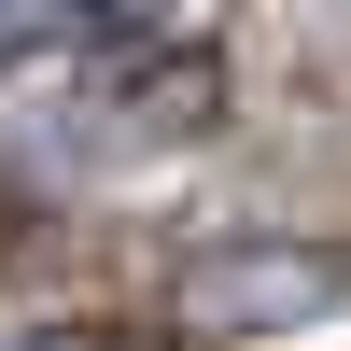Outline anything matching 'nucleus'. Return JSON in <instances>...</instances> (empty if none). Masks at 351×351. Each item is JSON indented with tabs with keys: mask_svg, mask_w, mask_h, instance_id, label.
<instances>
[{
	"mask_svg": "<svg viewBox=\"0 0 351 351\" xmlns=\"http://www.w3.org/2000/svg\"><path fill=\"white\" fill-rule=\"evenodd\" d=\"M0 28H14V0H0Z\"/></svg>",
	"mask_w": 351,
	"mask_h": 351,
	"instance_id": "2",
	"label": "nucleus"
},
{
	"mask_svg": "<svg viewBox=\"0 0 351 351\" xmlns=\"http://www.w3.org/2000/svg\"><path fill=\"white\" fill-rule=\"evenodd\" d=\"M71 28H141V14H169V0H56Z\"/></svg>",
	"mask_w": 351,
	"mask_h": 351,
	"instance_id": "1",
	"label": "nucleus"
}]
</instances>
